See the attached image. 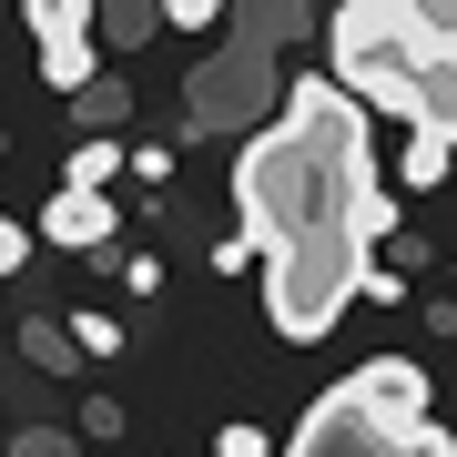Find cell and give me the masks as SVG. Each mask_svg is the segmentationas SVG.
<instances>
[{
  "instance_id": "7a4b0ae2",
  "label": "cell",
  "mask_w": 457,
  "mask_h": 457,
  "mask_svg": "<svg viewBox=\"0 0 457 457\" xmlns=\"http://www.w3.org/2000/svg\"><path fill=\"white\" fill-rule=\"evenodd\" d=\"M326 82L356 102H386V112H407V82H417V62H427V21H417V0L396 11V0H345V11L326 21Z\"/></svg>"
},
{
  "instance_id": "8fae6325",
  "label": "cell",
  "mask_w": 457,
  "mask_h": 457,
  "mask_svg": "<svg viewBox=\"0 0 457 457\" xmlns=\"http://www.w3.org/2000/svg\"><path fill=\"white\" fill-rule=\"evenodd\" d=\"M71 112H82V122H92V132H112V122H122V112H132V92H122V82H92V92H82V102H71Z\"/></svg>"
},
{
  "instance_id": "4fadbf2b",
  "label": "cell",
  "mask_w": 457,
  "mask_h": 457,
  "mask_svg": "<svg viewBox=\"0 0 457 457\" xmlns=\"http://www.w3.org/2000/svg\"><path fill=\"white\" fill-rule=\"evenodd\" d=\"M122 285L132 295H163V254H122Z\"/></svg>"
},
{
  "instance_id": "8992f818",
  "label": "cell",
  "mask_w": 457,
  "mask_h": 457,
  "mask_svg": "<svg viewBox=\"0 0 457 457\" xmlns=\"http://www.w3.org/2000/svg\"><path fill=\"white\" fill-rule=\"evenodd\" d=\"M407 132H437V143L457 153V51L427 41V62H417V82H407V112H396Z\"/></svg>"
},
{
  "instance_id": "277c9868",
  "label": "cell",
  "mask_w": 457,
  "mask_h": 457,
  "mask_svg": "<svg viewBox=\"0 0 457 457\" xmlns=\"http://www.w3.org/2000/svg\"><path fill=\"white\" fill-rule=\"evenodd\" d=\"M31 51H41V82L51 92H92L102 71H92V21L102 11H82V0H31Z\"/></svg>"
},
{
  "instance_id": "9c48e42d",
  "label": "cell",
  "mask_w": 457,
  "mask_h": 457,
  "mask_svg": "<svg viewBox=\"0 0 457 457\" xmlns=\"http://www.w3.org/2000/svg\"><path fill=\"white\" fill-rule=\"evenodd\" d=\"M437 173H457V153L437 143V132H407V194H417V183H437Z\"/></svg>"
},
{
  "instance_id": "5b68a950",
  "label": "cell",
  "mask_w": 457,
  "mask_h": 457,
  "mask_svg": "<svg viewBox=\"0 0 457 457\" xmlns=\"http://www.w3.org/2000/svg\"><path fill=\"white\" fill-rule=\"evenodd\" d=\"M345 396H356L366 417H386V427H427V366L417 356H376Z\"/></svg>"
},
{
  "instance_id": "30bf717a",
  "label": "cell",
  "mask_w": 457,
  "mask_h": 457,
  "mask_svg": "<svg viewBox=\"0 0 457 457\" xmlns=\"http://www.w3.org/2000/svg\"><path fill=\"white\" fill-rule=\"evenodd\" d=\"M112 173H122V153H112V143H82V153H71V173H62V183H82V194H102Z\"/></svg>"
},
{
  "instance_id": "ba28073f",
  "label": "cell",
  "mask_w": 457,
  "mask_h": 457,
  "mask_svg": "<svg viewBox=\"0 0 457 457\" xmlns=\"http://www.w3.org/2000/svg\"><path fill=\"white\" fill-rule=\"evenodd\" d=\"M21 356H31L41 376H71V366H82V356H71V326H62V315H31V326H21Z\"/></svg>"
},
{
  "instance_id": "7c38bea8",
  "label": "cell",
  "mask_w": 457,
  "mask_h": 457,
  "mask_svg": "<svg viewBox=\"0 0 457 457\" xmlns=\"http://www.w3.org/2000/svg\"><path fill=\"white\" fill-rule=\"evenodd\" d=\"M71 356H122V326L112 315H71Z\"/></svg>"
},
{
  "instance_id": "52a82bcc",
  "label": "cell",
  "mask_w": 457,
  "mask_h": 457,
  "mask_svg": "<svg viewBox=\"0 0 457 457\" xmlns=\"http://www.w3.org/2000/svg\"><path fill=\"white\" fill-rule=\"evenodd\" d=\"M41 234L51 245H71V254H92V245H112V194H82V183H62L41 213Z\"/></svg>"
},
{
  "instance_id": "5bb4252c",
  "label": "cell",
  "mask_w": 457,
  "mask_h": 457,
  "mask_svg": "<svg viewBox=\"0 0 457 457\" xmlns=\"http://www.w3.org/2000/svg\"><path fill=\"white\" fill-rule=\"evenodd\" d=\"M213 457H264V427H224V437H213Z\"/></svg>"
},
{
  "instance_id": "9a60e30c",
  "label": "cell",
  "mask_w": 457,
  "mask_h": 457,
  "mask_svg": "<svg viewBox=\"0 0 457 457\" xmlns=\"http://www.w3.org/2000/svg\"><path fill=\"white\" fill-rule=\"evenodd\" d=\"M21 457H71V437H62V427H41V437H21Z\"/></svg>"
},
{
  "instance_id": "6da1fadb",
  "label": "cell",
  "mask_w": 457,
  "mask_h": 457,
  "mask_svg": "<svg viewBox=\"0 0 457 457\" xmlns=\"http://www.w3.org/2000/svg\"><path fill=\"white\" fill-rule=\"evenodd\" d=\"M234 204H245V245L264 254V305L275 336L315 345L345 305L366 295V245L396 224V204L376 194L366 163V112L326 71L285 92V122H264L234 163Z\"/></svg>"
},
{
  "instance_id": "2e32d148",
  "label": "cell",
  "mask_w": 457,
  "mask_h": 457,
  "mask_svg": "<svg viewBox=\"0 0 457 457\" xmlns=\"http://www.w3.org/2000/svg\"><path fill=\"white\" fill-rule=\"evenodd\" d=\"M21 254H31V234H21V224H0V275H11Z\"/></svg>"
},
{
  "instance_id": "e0dca14e",
  "label": "cell",
  "mask_w": 457,
  "mask_h": 457,
  "mask_svg": "<svg viewBox=\"0 0 457 457\" xmlns=\"http://www.w3.org/2000/svg\"><path fill=\"white\" fill-rule=\"evenodd\" d=\"M417 457H457V447H447V437H437V427H417Z\"/></svg>"
},
{
  "instance_id": "3957f363",
  "label": "cell",
  "mask_w": 457,
  "mask_h": 457,
  "mask_svg": "<svg viewBox=\"0 0 457 457\" xmlns=\"http://www.w3.org/2000/svg\"><path fill=\"white\" fill-rule=\"evenodd\" d=\"M285 457H417V427H386V417H366L356 396H315L305 427H295V447Z\"/></svg>"
}]
</instances>
